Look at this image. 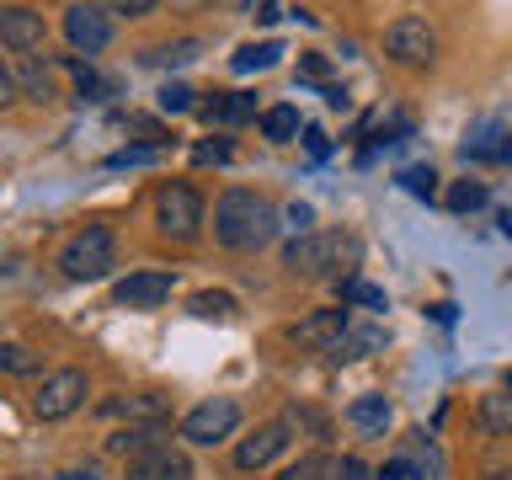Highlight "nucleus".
Segmentation results:
<instances>
[{
	"mask_svg": "<svg viewBox=\"0 0 512 480\" xmlns=\"http://www.w3.org/2000/svg\"><path fill=\"white\" fill-rule=\"evenodd\" d=\"M272 235H278V208H272L262 192H246V187L219 192V203H214V240L219 246L262 251Z\"/></svg>",
	"mask_w": 512,
	"mask_h": 480,
	"instance_id": "obj_1",
	"label": "nucleus"
},
{
	"mask_svg": "<svg viewBox=\"0 0 512 480\" xmlns=\"http://www.w3.org/2000/svg\"><path fill=\"white\" fill-rule=\"evenodd\" d=\"M358 256H363V246H358L352 235H342V230H331V235L310 230V235H294V240H288L283 267L299 272V278H342V272L352 278Z\"/></svg>",
	"mask_w": 512,
	"mask_h": 480,
	"instance_id": "obj_2",
	"label": "nucleus"
},
{
	"mask_svg": "<svg viewBox=\"0 0 512 480\" xmlns=\"http://www.w3.org/2000/svg\"><path fill=\"white\" fill-rule=\"evenodd\" d=\"M112 262H118V246H112V230H107V224H86V230L70 235V240H64V251H59L64 278H75V283L107 278Z\"/></svg>",
	"mask_w": 512,
	"mask_h": 480,
	"instance_id": "obj_3",
	"label": "nucleus"
},
{
	"mask_svg": "<svg viewBox=\"0 0 512 480\" xmlns=\"http://www.w3.org/2000/svg\"><path fill=\"white\" fill-rule=\"evenodd\" d=\"M155 219L171 240H198L203 230V198L192 182H166L155 192Z\"/></svg>",
	"mask_w": 512,
	"mask_h": 480,
	"instance_id": "obj_4",
	"label": "nucleus"
},
{
	"mask_svg": "<svg viewBox=\"0 0 512 480\" xmlns=\"http://www.w3.org/2000/svg\"><path fill=\"white\" fill-rule=\"evenodd\" d=\"M384 54L395 64H406V70H422V64H432V54H438V32H432L427 16H395V22L384 27Z\"/></svg>",
	"mask_w": 512,
	"mask_h": 480,
	"instance_id": "obj_5",
	"label": "nucleus"
},
{
	"mask_svg": "<svg viewBox=\"0 0 512 480\" xmlns=\"http://www.w3.org/2000/svg\"><path fill=\"white\" fill-rule=\"evenodd\" d=\"M86 395H91V384L80 368H54V374H43L38 395H32V411H38L43 422H64L70 411L86 406Z\"/></svg>",
	"mask_w": 512,
	"mask_h": 480,
	"instance_id": "obj_6",
	"label": "nucleus"
},
{
	"mask_svg": "<svg viewBox=\"0 0 512 480\" xmlns=\"http://www.w3.org/2000/svg\"><path fill=\"white\" fill-rule=\"evenodd\" d=\"M235 427H240V406H235L230 395H214V400H203V406H192V411L182 416V438L198 443V448L224 443Z\"/></svg>",
	"mask_w": 512,
	"mask_h": 480,
	"instance_id": "obj_7",
	"label": "nucleus"
},
{
	"mask_svg": "<svg viewBox=\"0 0 512 480\" xmlns=\"http://www.w3.org/2000/svg\"><path fill=\"white\" fill-rule=\"evenodd\" d=\"M64 38H70L75 54H102L112 43V22L102 6H91V0H80V6L64 11Z\"/></svg>",
	"mask_w": 512,
	"mask_h": 480,
	"instance_id": "obj_8",
	"label": "nucleus"
},
{
	"mask_svg": "<svg viewBox=\"0 0 512 480\" xmlns=\"http://www.w3.org/2000/svg\"><path fill=\"white\" fill-rule=\"evenodd\" d=\"M347 326H352V320H347L342 304H336V310H315V315H304L299 326L288 331V342H294V347H310V352H331V347L347 336Z\"/></svg>",
	"mask_w": 512,
	"mask_h": 480,
	"instance_id": "obj_9",
	"label": "nucleus"
},
{
	"mask_svg": "<svg viewBox=\"0 0 512 480\" xmlns=\"http://www.w3.org/2000/svg\"><path fill=\"white\" fill-rule=\"evenodd\" d=\"M176 278L171 272H128V278L112 288V299L123 304V310H160V304L171 299Z\"/></svg>",
	"mask_w": 512,
	"mask_h": 480,
	"instance_id": "obj_10",
	"label": "nucleus"
},
{
	"mask_svg": "<svg viewBox=\"0 0 512 480\" xmlns=\"http://www.w3.org/2000/svg\"><path fill=\"white\" fill-rule=\"evenodd\" d=\"M123 480H192V459L182 454V448L160 443V448H150V454L128 459V475Z\"/></svg>",
	"mask_w": 512,
	"mask_h": 480,
	"instance_id": "obj_11",
	"label": "nucleus"
},
{
	"mask_svg": "<svg viewBox=\"0 0 512 480\" xmlns=\"http://www.w3.org/2000/svg\"><path fill=\"white\" fill-rule=\"evenodd\" d=\"M283 448H288V422H262L246 443L235 448V470H267Z\"/></svg>",
	"mask_w": 512,
	"mask_h": 480,
	"instance_id": "obj_12",
	"label": "nucleus"
},
{
	"mask_svg": "<svg viewBox=\"0 0 512 480\" xmlns=\"http://www.w3.org/2000/svg\"><path fill=\"white\" fill-rule=\"evenodd\" d=\"M0 43L27 54V48L43 43V16L32 6H0Z\"/></svg>",
	"mask_w": 512,
	"mask_h": 480,
	"instance_id": "obj_13",
	"label": "nucleus"
},
{
	"mask_svg": "<svg viewBox=\"0 0 512 480\" xmlns=\"http://www.w3.org/2000/svg\"><path fill=\"white\" fill-rule=\"evenodd\" d=\"M166 443V422H128L118 427L107 438V454H118V459H139V454H150V448Z\"/></svg>",
	"mask_w": 512,
	"mask_h": 480,
	"instance_id": "obj_14",
	"label": "nucleus"
},
{
	"mask_svg": "<svg viewBox=\"0 0 512 480\" xmlns=\"http://www.w3.org/2000/svg\"><path fill=\"white\" fill-rule=\"evenodd\" d=\"M475 427L486 432V438H512V390H491V395H480V406H475Z\"/></svg>",
	"mask_w": 512,
	"mask_h": 480,
	"instance_id": "obj_15",
	"label": "nucleus"
},
{
	"mask_svg": "<svg viewBox=\"0 0 512 480\" xmlns=\"http://www.w3.org/2000/svg\"><path fill=\"white\" fill-rule=\"evenodd\" d=\"M198 118H203V123H219V128H230V123H246V118H256V96H251V91L214 96V102H203V107H198Z\"/></svg>",
	"mask_w": 512,
	"mask_h": 480,
	"instance_id": "obj_16",
	"label": "nucleus"
},
{
	"mask_svg": "<svg viewBox=\"0 0 512 480\" xmlns=\"http://www.w3.org/2000/svg\"><path fill=\"white\" fill-rule=\"evenodd\" d=\"M347 422L358 432H368V438H384V427H390V400L384 395H358L347 406Z\"/></svg>",
	"mask_w": 512,
	"mask_h": 480,
	"instance_id": "obj_17",
	"label": "nucleus"
},
{
	"mask_svg": "<svg viewBox=\"0 0 512 480\" xmlns=\"http://www.w3.org/2000/svg\"><path fill=\"white\" fill-rule=\"evenodd\" d=\"M379 347H384V331L379 326H347V336L326 352V358L331 363H352V358H368V352H379Z\"/></svg>",
	"mask_w": 512,
	"mask_h": 480,
	"instance_id": "obj_18",
	"label": "nucleus"
},
{
	"mask_svg": "<svg viewBox=\"0 0 512 480\" xmlns=\"http://www.w3.org/2000/svg\"><path fill=\"white\" fill-rule=\"evenodd\" d=\"M283 59V43H246V48H235V75H262V70H272V64Z\"/></svg>",
	"mask_w": 512,
	"mask_h": 480,
	"instance_id": "obj_19",
	"label": "nucleus"
},
{
	"mask_svg": "<svg viewBox=\"0 0 512 480\" xmlns=\"http://www.w3.org/2000/svg\"><path fill=\"white\" fill-rule=\"evenodd\" d=\"M16 86H22V96H32V102H54V75H48L43 59H27L22 70H16Z\"/></svg>",
	"mask_w": 512,
	"mask_h": 480,
	"instance_id": "obj_20",
	"label": "nucleus"
},
{
	"mask_svg": "<svg viewBox=\"0 0 512 480\" xmlns=\"http://www.w3.org/2000/svg\"><path fill=\"white\" fill-rule=\"evenodd\" d=\"M336 294H342V304H363V310H390L384 288L363 283V278H336Z\"/></svg>",
	"mask_w": 512,
	"mask_h": 480,
	"instance_id": "obj_21",
	"label": "nucleus"
},
{
	"mask_svg": "<svg viewBox=\"0 0 512 480\" xmlns=\"http://www.w3.org/2000/svg\"><path fill=\"white\" fill-rule=\"evenodd\" d=\"M262 134L272 139V144H288V139H294L299 134V107H267L262 112Z\"/></svg>",
	"mask_w": 512,
	"mask_h": 480,
	"instance_id": "obj_22",
	"label": "nucleus"
},
{
	"mask_svg": "<svg viewBox=\"0 0 512 480\" xmlns=\"http://www.w3.org/2000/svg\"><path fill=\"white\" fill-rule=\"evenodd\" d=\"M331 470H336V459H331V454H320V448H315V454H304V459H294V464H288V470H283L278 480H331Z\"/></svg>",
	"mask_w": 512,
	"mask_h": 480,
	"instance_id": "obj_23",
	"label": "nucleus"
},
{
	"mask_svg": "<svg viewBox=\"0 0 512 480\" xmlns=\"http://www.w3.org/2000/svg\"><path fill=\"white\" fill-rule=\"evenodd\" d=\"M0 374H11V379L38 374V352L22 347V342H6V347H0Z\"/></svg>",
	"mask_w": 512,
	"mask_h": 480,
	"instance_id": "obj_24",
	"label": "nucleus"
},
{
	"mask_svg": "<svg viewBox=\"0 0 512 480\" xmlns=\"http://www.w3.org/2000/svg\"><path fill=\"white\" fill-rule=\"evenodd\" d=\"M192 315H203V320H224V315H235V299L224 294V288H203V294H192Z\"/></svg>",
	"mask_w": 512,
	"mask_h": 480,
	"instance_id": "obj_25",
	"label": "nucleus"
},
{
	"mask_svg": "<svg viewBox=\"0 0 512 480\" xmlns=\"http://www.w3.org/2000/svg\"><path fill=\"white\" fill-rule=\"evenodd\" d=\"M448 208H454V214H475V208H486V182H454V187H448Z\"/></svg>",
	"mask_w": 512,
	"mask_h": 480,
	"instance_id": "obj_26",
	"label": "nucleus"
},
{
	"mask_svg": "<svg viewBox=\"0 0 512 480\" xmlns=\"http://www.w3.org/2000/svg\"><path fill=\"white\" fill-rule=\"evenodd\" d=\"M400 187H406L411 198H432V192H438V171L432 166H406L400 171Z\"/></svg>",
	"mask_w": 512,
	"mask_h": 480,
	"instance_id": "obj_27",
	"label": "nucleus"
},
{
	"mask_svg": "<svg viewBox=\"0 0 512 480\" xmlns=\"http://www.w3.org/2000/svg\"><path fill=\"white\" fill-rule=\"evenodd\" d=\"M155 155H160V144H134V150H118V155H107V171H128V166H150Z\"/></svg>",
	"mask_w": 512,
	"mask_h": 480,
	"instance_id": "obj_28",
	"label": "nucleus"
},
{
	"mask_svg": "<svg viewBox=\"0 0 512 480\" xmlns=\"http://www.w3.org/2000/svg\"><path fill=\"white\" fill-rule=\"evenodd\" d=\"M198 102H192V91L182 86V80H166L160 86V112H192Z\"/></svg>",
	"mask_w": 512,
	"mask_h": 480,
	"instance_id": "obj_29",
	"label": "nucleus"
},
{
	"mask_svg": "<svg viewBox=\"0 0 512 480\" xmlns=\"http://www.w3.org/2000/svg\"><path fill=\"white\" fill-rule=\"evenodd\" d=\"M75 80H80V96H86V102H102V96L112 91L96 70H86V64H75Z\"/></svg>",
	"mask_w": 512,
	"mask_h": 480,
	"instance_id": "obj_30",
	"label": "nucleus"
},
{
	"mask_svg": "<svg viewBox=\"0 0 512 480\" xmlns=\"http://www.w3.org/2000/svg\"><path fill=\"white\" fill-rule=\"evenodd\" d=\"M192 160H198V166H219V160H230V144H224V139H203V144H192Z\"/></svg>",
	"mask_w": 512,
	"mask_h": 480,
	"instance_id": "obj_31",
	"label": "nucleus"
},
{
	"mask_svg": "<svg viewBox=\"0 0 512 480\" xmlns=\"http://www.w3.org/2000/svg\"><path fill=\"white\" fill-rule=\"evenodd\" d=\"M283 219H288V230H294V235H310L315 230V208L310 203H288Z\"/></svg>",
	"mask_w": 512,
	"mask_h": 480,
	"instance_id": "obj_32",
	"label": "nucleus"
},
{
	"mask_svg": "<svg viewBox=\"0 0 512 480\" xmlns=\"http://www.w3.org/2000/svg\"><path fill=\"white\" fill-rule=\"evenodd\" d=\"M326 70H331L326 54H304V59H299V80H315V86H326Z\"/></svg>",
	"mask_w": 512,
	"mask_h": 480,
	"instance_id": "obj_33",
	"label": "nucleus"
},
{
	"mask_svg": "<svg viewBox=\"0 0 512 480\" xmlns=\"http://www.w3.org/2000/svg\"><path fill=\"white\" fill-rule=\"evenodd\" d=\"M16 96H22V86H16V75H11V64L0 59V107H11Z\"/></svg>",
	"mask_w": 512,
	"mask_h": 480,
	"instance_id": "obj_34",
	"label": "nucleus"
},
{
	"mask_svg": "<svg viewBox=\"0 0 512 480\" xmlns=\"http://www.w3.org/2000/svg\"><path fill=\"white\" fill-rule=\"evenodd\" d=\"M331 480H374V475H368V464H363V459H342V464L331 470Z\"/></svg>",
	"mask_w": 512,
	"mask_h": 480,
	"instance_id": "obj_35",
	"label": "nucleus"
},
{
	"mask_svg": "<svg viewBox=\"0 0 512 480\" xmlns=\"http://www.w3.org/2000/svg\"><path fill=\"white\" fill-rule=\"evenodd\" d=\"M304 150H310V160H326L331 155V139L320 134V128H304Z\"/></svg>",
	"mask_w": 512,
	"mask_h": 480,
	"instance_id": "obj_36",
	"label": "nucleus"
},
{
	"mask_svg": "<svg viewBox=\"0 0 512 480\" xmlns=\"http://www.w3.org/2000/svg\"><path fill=\"white\" fill-rule=\"evenodd\" d=\"M374 480H411V459H390Z\"/></svg>",
	"mask_w": 512,
	"mask_h": 480,
	"instance_id": "obj_37",
	"label": "nucleus"
},
{
	"mask_svg": "<svg viewBox=\"0 0 512 480\" xmlns=\"http://www.w3.org/2000/svg\"><path fill=\"white\" fill-rule=\"evenodd\" d=\"M107 6H118V11H128V16H150L155 0H107Z\"/></svg>",
	"mask_w": 512,
	"mask_h": 480,
	"instance_id": "obj_38",
	"label": "nucleus"
},
{
	"mask_svg": "<svg viewBox=\"0 0 512 480\" xmlns=\"http://www.w3.org/2000/svg\"><path fill=\"white\" fill-rule=\"evenodd\" d=\"M256 22H278V0H251Z\"/></svg>",
	"mask_w": 512,
	"mask_h": 480,
	"instance_id": "obj_39",
	"label": "nucleus"
},
{
	"mask_svg": "<svg viewBox=\"0 0 512 480\" xmlns=\"http://www.w3.org/2000/svg\"><path fill=\"white\" fill-rule=\"evenodd\" d=\"M320 96H326L336 112H347V91H342V86H320Z\"/></svg>",
	"mask_w": 512,
	"mask_h": 480,
	"instance_id": "obj_40",
	"label": "nucleus"
},
{
	"mask_svg": "<svg viewBox=\"0 0 512 480\" xmlns=\"http://www.w3.org/2000/svg\"><path fill=\"white\" fill-rule=\"evenodd\" d=\"M59 480H102V475H96V470H91V464H70V470H64Z\"/></svg>",
	"mask_w": 512,
	"mask_h": 480,
	"instance_id": "obj_41",
	"label": "nucleus"
},
{
	"mask_svg": "<svg viewBox=\"0 0 512 480\" xmlns=\"http://www.w3.org/2000/svg\"><path fill=\"white\" fill-rule=\"evenodd\" d=\"M496 160H507V166H512V128L502 134V155H496Z\"/></svg>",
	"mask_w": 512,
	"mask_h": 480,
	"instance_id": "obj_42",
	"label": "nucleus"
},
{
	"mask_svg": "<svg viewBox=\"0 0 512 480\" xmlns=\"http://www.w3.org/2000/svg\"><path fill=\"white\" fill-rule=\"evenodd\" d=\"M486 480H512V470H491Z\"/></svg>",
	"mask_w": 512,
	"mask_h": 480,
	"instance_id": "obj_43",
	"label": "nucleus"
},
{
	"mask_svg": "<svg viewBox=\"0 0 512 480\" xmlns=\"http://www.w3.org/2000/svg\"><path fill=\"white\" fill-rule=\"evenodd\" d=\"M171 6H198V0H171Z\"/></svg>",
	"mask_w": 512,
	"mask_h": 480,
	"instance_id": "obj_44",
	"label": "nucleus"
},
{
	"mask_svg": "<svg viewBox=\"0 0 512 480\" xmlns=\"http://www.w3.org/2000/svg\"><path fill=\"white\" fill-rule=\"evenodd\" d=\"M16 480H43V475H16Z\"/></svg>",
	"mask_w": 512,
	"mask_h": 480,
	"instance_id": "obj_45",
	"label": "nucleus"
}]
</instances>
